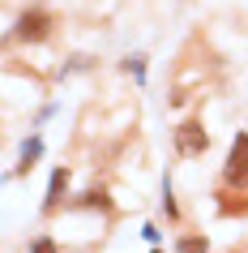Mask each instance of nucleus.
<instances>
[{"instance_id":"nucleus-6","label":"nucleus","mask_w":248,"mask_h":253,"mask_svg":"<svg viewBox=\"0 0 248 253\" xmlns=\"http://www.w3.org/2000/svg\"><path fill=\"white\" fill-rule=\"evenodd\" d=\"M206 236H180V245H176V253H206Z\"/></svg>"},{"instance_id":"nucleus-2","label":"nucleus","mask_w":248,"mask_h":253,"mask_svg":"<svg viewBox=\"0 0 248 253\" xmlns=\"http://www.w3.org/2000/svg\"><path fill=\"white\" fill-rule=\"evenodd\" d=\"M222 180L235 189H248V133H235L231 155H227V168H222Z\"/></svg>"},{"instance_id":"nucleus-1","label":"nucleus","mask_w":248,"mask_h":253,"mask_svg":"<svg viewBox=\"0 0 248 253\" xmlns=\"http://www.w3.org/2000/svg\"><path fill=\"white\" fill-rule=\"evenodd\" d=\"M206 150H210V133L201 129V120H184L180 129H176V155L180 159H197Z\"/></svg>"},{"instance_id":"nucleus-4","label":"nucleus","mask_w":248,"mask_h":253,"mask_svg":"<svg viewBox=\"0 0 248 253\" xmlns=\"http://www.w3.org/2000/svg\"><path fill=\"white\" fill-rule=\"evenodd\" d=\"M65 193H69V168H56L52 172V185H47V198H43V211L52 214L60 202H65Z\"/></svg>"},{"instance_id":"nucleus-5","label":"nucleus","mask_w":248,"mask_h":253,"mask_svg":"<svg viewBox=\"0 0 248 253\" xmlns=\"http://www.w3.org/2000/svg\"><path fill=\"white\" fill-rule=\"evenodd\" d=\"M39 155H43V137H26V142H22V163H17V172H30Z\"/></svg>"},{"instance_id":"nucleus-8","label":"nucleus","mask_w":248,"mask_h":253,"mask_svg":"<svg viewBox=\"0 0 248 253\" xmlns=\"http://www.w3.org/2000/svg\"><path fill=\"white\" fill-rule=\"evenodd\" d=\"M150 253H163V249H150Z\"/></svg>"},{"instance_id":"nucleus-3","label":"nucleus","mask_w":248,"mask_h":253,"mask_svg":"<svg viewBox=\"0 0 248 253\" xmlns=\"http://www.w3.org/2000/svg\"><path fill=\"white\" fill-rule=\"evenodd\" d=\"M52 26H56V17L52 13H43V9H26V13L17 17V39L22 43H43L47 35H52Z\"/></svg>"},{"instance_id":"nucleus-7","label":"nucleus","mask_w":248,"mask_h":253,"mask_svg":"<svg viewBox=\"0 0 248 253\" xmlns=\"http://www.w3.org/2000/svg\"><path fill=\"white\" fill-rule=\"evenodd\" d=\"M30 253H60V249H56V240H52V236H39L35 245H30Z\"/></svg>"}]
</instances>
